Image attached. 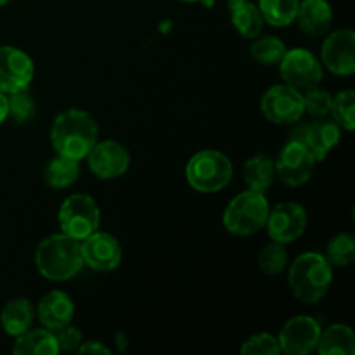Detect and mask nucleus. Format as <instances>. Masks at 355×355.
Masks as SVG:
<instances>
[{"label":"nucleus","instance_id":"nucleus-13","mask_svg":"<svg viewBox=\"0 0 355 355\" xmlns=\"http://www.w3.org/2000/svg\"><path fill=\"white\" fill-rule=\"evenodd\" d=\"M321 326L314 318L297 315L291 318L281 329L277 342L281 352L288 355H307L318 349Z\"/></svg>","mask_w":355,"mask_h":355},{"label":"nucleus","instance_id":"nucleus-31","mask_svg":"<svg viewBox=\"0 0 355 355\" xmlns=\"http://www.w3.org/2000/svg\"><path fill=\"white\" fill-rule=\"evenodd\" d=\"M331 94L324 89H319V85L314 87V89H309L307 94L304 96L305 113L315 118L328 116L329 111H331Z\"/></svg>","mask_w":355,"mask_h":355},{"label":"nucleus","instance_id":"nucleus-29","mask_svg":"<svg viewBox=\"0 0 355 355\" xmlns=\"http://www.w3.org/2000/svg\"><path fill=\"white\" fill-rule=\"evenodd\" d=\"M326 259L331 266L347 267L355 259V239L347 232H340L326 246Z\"/></svg>","mask_w":355,"mask_h":355},{"label":"nucleus","instance_id":"nucleus-10","mask_svg":"<svg viewBox=\"0 0 355 355\" xmlns=\"http://www.w3.org/2000/svg\"><path fill=\"white\" fill-rule=\"evenodd\" d=\"M307 227V211L295 201H283L269 210L266 229L272 241L293 243L300 238Z\"/></svg>","mask_w":355,"mask_h":355},{"label":"nucleus","instance_id":"nucleus-3","mask_svg":"<svg viewBox=\"0 0 355 355\" xmlns=\"http://www.w3.org/2000/svg\"><path fill=\"white\" fill-rule=\"evenodd\" d=\"M288 283L297 300L304 304H318L331 286L333 266L321 253H302L291 263Z\"/></svg>","mask_w":355,"mask_h":355},{"label":"nucleus","instance_id":"nucleus-22","mask_svg":"<svg viewBox=\"0 0 355 355\" xmlns=\"http://www.w3.org/2000/svg\"><path fill=\"white\" fill-rule=\"evenodd\" d=\"M318 350L321 355H354L355 335L347 324H333L326 331H321Z\"/></svg>","mask_w":355,"mask_h":355},{"label":"nucleus","instance_id":"nucleus-35","mask_svg":"<svg viewBox=\"0 0 355 355\" xmlns=\"http://www.w3.org/2000/svg\"><path fill=\"white\" fill-rule=\"evenodd\" d=\"M9 116V106H7V94L0 92V125Z\"/></svg>","mask_w":355,"mask_h":355},{"label":"nucleus","instance_id":"nucleus-16","mask_svg":"<svg viewBox=\"0 0 355 355\" xmlns=\"http://www.w3.org/2000/svg\"><path fill=\"white\" fill-rule=\"evenodd\" d=\"M37 318L45 329L55 331L62 326L69 324L75 314V305L68 293L54 290L45 295L37 307Z\"/></svg>","mask_w":355,"mask_h":355},{"label":"nucleus","instance_id":"nucleus-4","mask_svg":"<svg viewBox=\"0 0 355 355\" xmlns=\"http://www.w3.org/2000/svg\"><path fill=\"white\" fill-rule=\"evenodd\" d=\"M269 210L266 193L248 189L229 201L224 210V227L239 238L252 236L266 227Z\"/></svg>","mask_w":355,"mask_h":355},{"label":"nucleus","instance_id":"nucleus-1","mask_svg":"<svg viewBox=\"0 0 355 355\" xmlns=\"http://www.w3.org/2000/svg\"><path fill=\"white\" fill-rule=\"evenodd\" d=\"M96 120L83 110H68L58 114L51 128V142L55 153L80 162L97 142Z\"/></svg>","mask_w":355,"mask_h":355},{"label":"nucleus","instance_id":"nucleus-18","mask_svg":"<svg viewBox=\"0 0 355 355\" xmlns=\"http://www.w3.org/2000/svg\"><path fill=\"white\" fill-rule=\"evenodd\" d=\"M340 137H342V128L335 120L319 118L314 123H307L304 144L311 149L315 162H322L328 153L338 144Z\"/></svg>","mask_w":355,"mask_h":355},{"label":"nucleus","instance_id":"nucleus-37","mask_svg":"<svg viewBox=\"0 0 355 355\" xmlns=\"http://www.w3.org/2000/svg\"><path fill=\"white\" fill-rule=\"evenodd\" d=\"M180 2H200V0H180Z\"/></svg>","mask_w":355,"mask_h":355},{"label":"nucleus","instance_id":"nucleus-21","mask_svg":"<svg viewBox=\"0 0 355 355\" xmlns=\"http://www.w3.org/2000/svg\"><path fill=\"white\" fill-rule=\"evenodd\" d=\"M12 352L16 355H58V342L54 333L45 328L28 329L16 336Z\"/></svg>","mask_w":355,"mask_h":355},{"label":"nucleus","instance_id":"nucleus-19","mask_svg":"<svg viewBox=\"0 0 355 355\" xmlns=\"http://www.w3.org/2000/svg\"><path fill=\"white\" fill-rule=\"evenodd\" d=\"M37 312L33 304L26 298H14L3 305L0 312V322L9 336H19L33 326Z\"/></svg>","mask_w":355,"mask_h":355},{"label":"nucleus","instance_id":"nucleus-11","mask_svg":"<svg viewBox=\"0 0 355 355\" xmlns=\"http://www.w3.org/2000/svg\"><path fill=\"white\" fill-rule=\"evenodd\" d=\"M85 158L90 172L103 180L118 179L130 166V153L116 141H97Z\"/></svg>","mask_w":355,"mask_h":355},{"label":"nucleus","instance_id":"nucleus-32","mask_svg":"<svg viewBox=\"0 0 355 355\" xmlns=\"http://www.w3.org/2000/svg\"><path fill=\"white\" fill-rule=\"evenodd\" d=\"M243 355H279V342L277 336L270 335V333H257V335L250 336L241 347Z\"/></svg>","mask_w":355,"mask_h":355},{"label":"nucleus","instance_id":"nucleus-28","mask_svg":"<svg viewBox=\"0 0 355 355\" xmlns=\"http://www.w3.org/2000/svg\"><path fill=\"white\" fill-rule=\"evenodd\" d=\"M257 262H259L260 270L263 274H267V276H277L288 266V250L284 248L283 243L272 241L260 250Z\"/></svg>","mask_w":355,"mask_h":355},{"label":"nucleus","instance_id":"nucleus-23","mask_svg":"<svg viewBox=\"0 0 355 355\" xmlns=\"http://www.w3.org/2000/svg\"><path fill=\"white\" fill-rule=\"evenodd\" d=\"M243 177L245 182L252 191H259V193H266L270 186H272L274 179H276V166H274V159L267 155H255L245 163L243 168Z\"/></svg>","mask_w":355,"mask_h":355},{"label":"nucleus","instance_id":"nucleus-7","mask_svg":"<svg viewBox=\"0 0 355 355\" xmlns=\"http://www.w3.org/2000/svg\"><path fill=\"white\" fill-rule=\"evenodd\" d=\"M263 116L276 125H293L305 114L304 94L288 83L272 85L260 103Z\"/></svg>","mask_w":355,"mask_h":355},{"label":"nucleus","instance_id":"nucleus-20","mask_svg":"<svg viewBox=\"0 0 355 355\" xmlns=\"http://www.w3.org/2000/svg\"><path fill=\"white\" fill-rule=\"evenodd\" d=\"M229 9L232 24L241 37L257 38L262 33L266 21L259 6L250 0H229Z\"/></svg>","mask_w":355,"mask_h":355},{"label":"nucleus","instance_id":"nucleus-8","mask_svg":"<svg viewBox=\"0 0 355 355\" xmlns=\"http://www.w3.org/2000/svg\"><path fill=\"white\" fill-rule=\"evenodd\" d=\"M279 73L284 83L297 90H309L322 82V64L311 51L304 47H295L284 52L279 61Z\"/></svg>","mask_w":355,"mask_h":355},{"label":"nucleus","instance_id":"nucleus-30","mask_svg":"<svg viewBox=\"0 0 355 355\" xmlns=\"http://www.w3.org/2000/svg\"><path fill=\"white\" fill-rule=\"evenodd\" d=\"M7 106H9V116H12V120L17 123L31 120L37 111L33 97L28 94V89L7 94Z\"/></svg>","mask_w":355,"mask_h":355},{"label":"nucleus","instance_id":"nucleus-6","mask_svg":"<svg viewBox=\"0 0 355 355\" xmlns=\"http://www.w3.org/2000/svg\"><path fill=\"white\" fill-rule=\"evenodd\" d=\"M58 220L62 234L83 241L99 229L101 210L89 194H71L59 207Z\"/></svg>","mask_w":355,"mask_h":355},{"label":"nucleus","instance_id":"nucleus-34","mask_svg":"<svg viewBox=\"0 0 355 355\" xmlns=\"http://www.w3.org/2000/svg\"><path fill=\"white\" fill-rule=\"evenodd\" d=\"M78 354H97V355H111V350L101 342H82V345L76 349Z\"/></svg>","mask_w":355,"mask_h":355},{"label":"nucleus","instance_id":"nucleus-25","mask_svg":"<svg viewBox=\"0 0 355 355\" xmlns=\"http://www.w3.org/2000/svg\"><path fill=\"white\" fill-rule=\"evenodd\" d=\"M300 0H259V9L263 21L270 26L284 28L295 23Z\"/></svg>","mask_w":355,"mask_h":355},{"label":"nucleus","instance_id":"nucleus-2","mask_svg":"<svg viewBox=\"0 0 355 355\" xmlns=\"http://www.w3.org/2000/svg\"><path fill=\"white\" fill-rule=\"evenodd\" d=\"M35 266L49 281H68L83 267L82 241L66 234H52L38 245L35 252Z\"/></svg>","mask_w":355,"mask_h":355},{"label":"nucleus","instance_id":"nucleus-24","mask_svg":"<svg viewBox=\"0 0 355 355\" xmlns=\"http://www.w3.org/2000/svg\"><path fill=\"white\" fill-rule=\"evenodd\" d=\"M80 175V165L76 159L66 158V156L58 155L47 163L44 170V180L47 186L54 189H64V187L73 186Z\"/></svg>","mask_w":355,"mask_h":355},{"label":"nucleus","instance_id":"nucleus-15","mask_svg":"<svg viewBox=\"0 0 355 355\" xmlns=\"http://www.w3.org/2000/svg\"><path fill=\"white\" fill-rule=\"evenodd\" d=\"M82 257L83 266L97 270V272H107L120 266L121 245L110 232L96 231L82 241Z\"/></svg>","mask_w":355,"mask_h":355},{"label":"nucleus","instance_id":"nucleus-26","mask_svg":"<svg viewBox=\"0 0 355 355\" xmlns=\"http://www.w3.org/2000/svg\"><path fill=\"white\" fill-rule=\"evenodd\" d=\"M329 114L338 123L340 128L352 132L355 128V92L352 89L342 90L333 97Z\"/></svg>","mask_w":355,"mask_h":355},{"label":"nucleus","instance_id":"nucleus-27","mask_svg":"<svg viewBox=\"0 0 355 355\" xmlns=\"http://www.w3.org/2000/svg\"><path fill=\"white\" fill-rule=\"evenodd\" d=\"M284 52H286L284 42L281 40V38L272 37V35H266V37L262 38H257L252 45V58L263 66L279 64Z\"/></svg>","mask_w":355,"mask_h":355},{"label":"nucleus","instance_id":"nucleus-36","mask_svg":"<svg viewBox=\"0 0 355 355\" xmlns=\"http://www.w3.org/2000/svg\"><path fill=\"white\" fill-rule=\"evenodd\" d=\"M7 2H9V0H0V7H3V6H6Z\"/></svg>","mask_w":355,"mask_h":355},{"label":"nucleus","instance_id":"nucleus-14","mask_svg":"<svg viewBox=\"0 0 355 355\" xmlns=\"http://www.w3.org/2000/svg\"><path fill=\"white\" fill-rule=\"evenodd\" d=\"M321 64L333 75L350 76L355 71V33L352 30L333 31L322 42Z\"/></svg>","mask_w":355,"mask_h":355},{"label":"nucleus","instance_id":"nucleus-17","mask_svg":"<svg viewBox=\"0 0 355 355\" xmlns=\"http://www.w3.org/2000/svg\"><path fill=\"white\" fill-rule=\"evenodd\" d=\"M295 21L305 35L321 37L331 30L333 9L328 0H302Z\"/></svg>","mask_w":355,"mask_h":355},{"label":"nucleus","instance_id":"nucleus-12","mask_svg":"<svg viewBox=\"0 0 355 355\" xmlns=\"http://www.w3.org/2000/svg\"><path fill=\"white\" fill-rule=\"evenodd\" d=\"M33 75V61L26 52L12 45L0 47V92L12 94L28 89Z\"/></svg>","mask_w":355,"mask_h":355},{"label":"nucleus","instance_id":"nucleus-33","mask_svg":"<svg viewBox=\"0 0 355 355\" xmlns=\"http://www.w3.org/2000/svg\"><path fill=\"white\" fill-rule=\"evenodd\" d=\"M52 333H54L55 342H58L59 352H61V350L73 352V350L78 349L83 342L82 331H80L78 328H75V326H71V322L66 326H62V328L55 329V331H52Z\"/></svg>","mask_w":355,"mask_h":355},{"label":"nucleus","instance_id":"nucleus-5","mask_svg":"<svg viewBox=\"0 0 355 355\" xmlns=\"http://www.w3.org/2000/svg\"><path fill=\"white\" fill-rule=\"evenodd\" d=\"M232 163L224 153L205 149L196 153L186 165V180L203 194L218 193L232 180Z\"/></svg>","mask_w":355,"mask_h":355},{"label":"nucleus","instance_id":"nucleus-9","mask_svg":"<svg viewBox=\"0 0 355 355\" xmlns=\"http://www.w3.org/2000/svg\"><path fill=\"white\" fill-rule=\"evenodd\" d=\"M276 177L286 186L297 187L311 179L315 166V158L311 149L298 141H288L274 159Z\"/></svg>","mask_w":355,"mask_h":355}]
</instances>
